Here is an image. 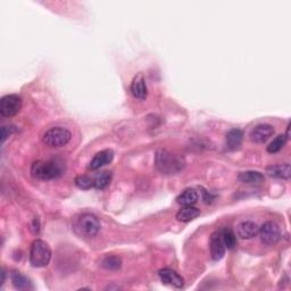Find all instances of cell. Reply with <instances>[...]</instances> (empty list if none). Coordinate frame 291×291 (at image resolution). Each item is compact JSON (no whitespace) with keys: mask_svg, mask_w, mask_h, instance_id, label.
Masks as SVG:
<instances>
[{"mask_svg":"<svg viewBox=\"0 0 291 291\" xmlns=\"http://www.w3.org/2000/svg\"><path fill=\"white\" fill-rule=\"evenodd\" d=\"M103 267L106 268L108 271H117L122 266V260L117 256H106L103 259Z\"/></svg>","mask_w":291,"mask_h":291,"instance_id":"cell-20","label":"cell"},{"mask_svg":"<svg viewBox=\"0 0 291 291\" xmlns=\"http://www.w3.org/2000/svg\"><path fill=\"white\" fill-rule=\"evenodd\" d=\"M112 180V173L105 171L102 172L101 174H98L94 177V188L95 189H105L106 186L111 183Z\"/></svg>","mask_w":291,"mask_h":291,"instance_id":"cell-23","label":"cell"},{"mask_svg":"<svg viewBox=\"0 0 291 291\" xmlns=\"http://www.w3.org/2000/svg\"><path fill=\"white\" fill-rule=\"evenodd\" d=\"M72 133L67 129L62 127H55L48 130L43 134L42 141L46 146L50 148H60V147L66 146L71 141Z\"/></svg>","mask_w":291,"mask_h":291,"instance_id":"cell-5","label":"cell"},{"mask_svg":"<svg viewBox=\"0 0 291 291\" xmlns=\"http://www.w3.org/2000/svg\"><path fill=\"white\" fill-rule=\"evenodd\" d=\"M221 232H222V239H223L225 248L233 249L234 247L237 246V237H236V234H234V232L232 231L231 229H228V228H225Z\"/></svg>","mask_w":291,"mask_h":291,"instance_id":"cell-22","label":"cell"},{"mask_svg":"<svg viewBox=\"0 0 291 291\" xmlns=\"http://www.w3.org/2000/svg\"><path fill=\"white\" fill-rule=\"evenodd\" d=\"M158 275L164 284L174 286V288H182L184 284L183 277L174 270H172V268H162V270L158 272Z\"/></svg>","mask_w":291,"mask_h":291,"instance_id":"cell-8","label":"cell"},{"mask_svg":"<svg viewBox=\"0 0 291 291\" xmlns=\"http://www.w3.org/2000/svg\"><path fill=\"white\" fill-rule=\"evenodd\" d=\"M75 230L81 237L92 238L101 230V222L95 215L91 214V213H84L77 219Z\"/></svg>","mask_w":291,"mask_h":291,"instance_id":"cell-4","label":"cell"},{"mask_svg":"<svg viewBox=\"0 0 291 291\" xmlns=\"http://www.w3.org/2000/svg\"><path fill=\"white\" fill-rule=\"evenodd\" d=\"M13 132H15L14 127H3L2 129V142H5L6 139L11 136Z\"/></svg>","mask_w":291,"mask_h":291,"instance_id":"cell-25","label":"cell"},{"mask_svg":"<svg viewBox=\"0 0 291 291\" xmlns=\"http://www.w3.org/2000/svg\"><path fill=\"white\" fill-rule=\"evenodd\" d=\"M64 173V163L58 159H50L47 162L38 160L31 166V175L34 179L48 181L58 179Z\"/></svg>","mask_w":291,"mask_h":291,"instance_id":"cell-1","label":"cell"},{"mask_svg":"<svg viewBox=\"0 0 291 291\" xmlns=\"http://www.w3.org/2000/svg\"><path fill=\"white\" fill-rule=\"evenodd\" d=\"M5 279H6V271H5V268H3V272H2V285L5 283Z\"/></svg>","mask_w":291,"mask_h":291,"instance_id":"cell-27","label":"cell"},{"mask_svg":"<svg viewBox=\"0 0 291 291\" xmlns=\"http://www.w3.org/2000/svg\"><path fill=\"white\" fill-rule=\"evenodd\" d=\"M258 233H259L260 240H262L263 244L267 246L277 244L281 238L280 227L275 222H272V221L265 222L262 225V228L259 229Z\"/></svg>","mask_w":291,"mask_h":291,"instance_id":"cell-6","label":"cell"},{"mask_svg":"<svg viewBox=\"0 0 291 291\" xmlns=\"http://www.w3.org/2000/svg\"><path fill=\"white\" fill-rule=\"evenodd\" d=\"M22 108V98L19 94H7L0 102V114L4 117H12L19 114Z\"/></svg>","mask_w":291,"mask_h":291,"instance_id":"cell-7","label":"cell"},{"mask_svg":"<svg viewBox=\"0 0 291 291\" xmlns=\"http://www.w3.org/2000/svg\"><path fill=\"white\" fill-rule=\"evenodd\" d=\"M242 139H244V133L239 129H232L227 133L225 137V143H227V148L229 150H237L240 148Z\"/></svg>","mask_w":291,"mask_h":291,"instance_id":"cell-13","label":"cell"},{"mask_svg":"<svg viewBox=\"0 0 291 291\" xmlns=\"http://www.w3.org/2000/svg\"><path fill=\"white\" fill-rule=\"evenodd\" d=\"M199 215H201V211H199L198 208L193 206H184L177 212L176 220L180 221V222L188 223L191 222V221L196 220Z\"/></svg>","mask_w":291,"mask_h":291,"instance_id":"cell-17","label":"cell"},{"mask_svg":"<svg viewBox=\"0 0 291 291\" xmlns=\"http://www.w3.org/2000/svg\"><path fill=\"white\" fill-rule=\"evenodd\" d=\"M198 198L199 196L197 191L192 188H189L182 191V193L177 196L176 203L183 206H193L198 202Z\"/></svg>","mask_w":291,"mask_h":291,"instance_id":"cell-18","label":"cell"},{"mask_svg":"<svg viewBox=\"0 0 291 291\" xmlns=\"http://www.w3.org/2000/svg\"><path fill=\"white\" fill-rule=\"evenodd\" d=\"M266 173L272 177H276V179H283L288 180L291 176V169L290 164H280V165H272L266 168Z\"/></svg>","mask_w":291,"mask_h":291,"instance_id":"cell-14","label":"cell"},{"mask_svg":"<svg viewBox=\"0 0 291 291\" xmlns=\"http://www.w3.org/2000/svg\"><path fill=\"white\" fill-rule=\"evenodd\" d=\"M113 158H114V153H113L112 149H105L99 151V153L95 154L94 157L91 159L88 168L91 169V171H95V169L102 168L112 163Z\"/></svg>","mask_w":291,"mask_h":291,"instance_id":"cell-11","label":"cell"},{"mask_svg":"<svg viewBox=\"0 0 291 291\" xmlns=\"http://www.w3.org/2000/svg\"><path fill=\"white\" fill-rule=\"evenodd\" d=\"M31 229H32V232H33L34 234H37V233H39V231H40V223H39V220H38V219H34Z\"/></svg>","mask_w":291,"mask_h":291,"instance_id":"cell-26","label":"cell"},{"mask_svg":"<svg viewBox=\"0 0 291 291\" xmlns=\"http://www.w3.org/2000/svg\"><path fill=\"white\" fill-rule=\"evenodd\" d=\"M51 259V249L49 245L41 239L32 242L30 250V263L33 267H46Z\"/></svg>","mask_w":291,"mask_h":291,"instance_id":"cell-3","label":"cell"},{"mask_svg":"<svg viewBox=\"0 0 291 291\" xmlns=\"http://www.w3.org/2000/svg\"><path fill=\"white\" fill-rule=\"evenodd\" d=\"M258 231H259V228L257 227V224H255L254 222H250V221H245V222H241L237 228L238 236L240 237L241 239L254 238L256 234L258 233Z\"/></svg>","mask_w":291,"mask_h":291,"instance_id":"cell-15","label":"cell"},{"mask_svg":"<svg viewBox=\"0 0 291 291\" xmlns=\"http://www.w3.org/2000/svg\"><path fill=\"white\" fill-rule=\"evenodd\" d=\"M75 184L79 186L80 189L88 190L94 186V179L88 175H79L75 179Z\"/></svg>","mask_w":291,"mask_h":291,"instance_id":"cell-24","label":"cell"},{"mask_svg":"<svg viewBox=\"0 0 291 291\" xmlns=\"http://www.w3.org/2000/svg\"><path fill=\"white\" fill-rule=\"evenodd\" d=\"M225 246L222 239V232L216 231L211 237V255L214 260H221L225 255Z\"/></svg>","mask_w":291,"mask_h":291,"instance_id":"cell-9","label":"cell"},{"mask_svg":"<svg viewBox=\"0 0 291 291\" xmlns=\"http://www.w3.org/2000/svg\"><path fill=\"white\" fill-rule=\"evenodd\" d=\"M286 141H288V138H286L284 134H280V136H277L274 140H273L270 145L267 146V153H270V154L279 153V151L285 146Z\"/></svg>","mask_w":291,"mask_h":291,"instance_id":"cell-21","label":"cell"},{"mask_svg":"<svg viewBox=\"0 0 291 291\" xmlns=\"http://www.w3.org/2000/svg\"><path fill=\"white\" fill-rule=\"evenodd\" d=\"M11 279L13 282V285L19 290H29L32 289L31 282L28 279L27 276L21 274L20 272H13L11 275Z\"/></svg>","mask_w":291,"mask_h":291,"instance_id":"cell-19","label":"cell"},{"mask_svg":"<svg viewBox=\"0 0 291 291\" xmlns=\"http://www.w3.org/2000/svg\"><path fill=\"white\" fill-rule=\"evenodd\" d=\"M238 180L245 184H258L264 181V175L258 171H245L239 173Z\"/></svg>","mask_w":291,"mask_h":291,"instance_id":"cell-16","label":"cell"},{"mask_svg":"<svg viewBox=\"0 0 291 291\" xmlns=\"http://www.w3.org/2000/svg\"><path fill=\"white\" fill-rule=\"evenodd\" d=\"M274 134V128L270 124H259L250 133V139L256 143H264Z\"/></svg>","mask_w":291,"mask_h":291,"instance_id":"cell-10","label":"cell"},{"mask_svg":"<svg viewBox=\"0 0 291 291\" xmlns=\"http://www.w3.org/2000/svg\"><path fill=\"white\" fill-rule=\"evenodd\" d=\"M131 92L134 95V98L140 99V101H143V99L147 98L148 90H147L146 80L142 74H137L133 77L131 83Z\"/></svg>","mask_w":291,"mask_h":291,"instance_id":"cell-12","label":"cell"},{"mask_svg":"<svg viewBox=\"0 0 291 291\" xmlns=\"http://www.w3.org/2000/svg\"><path fill=\"white\" fill-rule=\"evenodd\" d=\"M155 164L158 171L164 174H176L183 169L185 165L183 158L164 149H160L156 153Z\"/></svg>","mask_w":291,"mask_h":291,"instance_id":"cell-2","label":"cell"}]
</instances>
